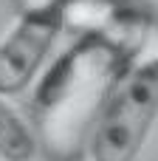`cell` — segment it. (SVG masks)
I'll use <instances>...</instances> for the list:
<instances>
[{
	"instance_id": "1",
	"label": "cell",
	"mask_w": 158,
	"mask_h": 161,
	"mask_svg": "<svg viewBox=\"0 0 158 161\" xmlns=\"http://www.w3.org/2000/svg\"><path fill=\"white\" fill-rule=\"evenodd\" d=\"M155 113L158 59L147 57L119 79L102 113L96 116L88 142L90 161H136L155 125Z\"/></svg>"
},
{
	"instance_id": "2",
	"label": "cell",
	"mask_w": 158,
	"mask_h": 161,
	"mask_svg": "<svg viewBox=\"0 0 158 161\" xmlns=\"http://www.w3.org/2000/svg\"><path fill=\"white\" fill-rule=\"evenodd\" d=\"M59 11L31 8L0 37V96L23 93L59 34Z\"/></svg>"
},
{
	"instance_id": "3",
	"label": "cell",
	"mask_w": 158,
	"mask_h": 161,
	"mask_svg": "<svg viewBox=\"0 0 158 161\" xmlns=\"http://www.w3.org/2000/svg\"><path fill=\"white\" fill-rule=\"evenodd\" d=\"M37 156V139L23 116L0 96V161H31Z\"/></svg>"
}]
</instances>
